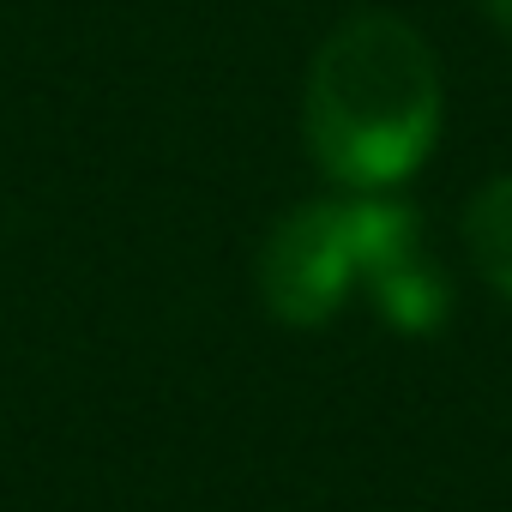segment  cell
Instances as JSON below:
<instances>
[{
    "label": "cell",
    "instance_id": "3",
    "mask_svg": "<svg viewBox=\"0 0 512 512\" xmlns=\"http://www.w3.org/2000/svg\"><path fill=\"white\" fill-rule=\"evenodd\" d=\"M464 247H470L476 272L512 302V175L488 181L470 199V211H464Z\"/></svg>",
    "mask_w": 512,
    "mask_h": 512
},
{
    "label": "cell",
    "instance_id": "2",
    "mask_svg": "<svg viewBox=\"0 0 512 512\" xmlns=\"http://www.w3.org/2000/svg\"><path fill=\"white\" fill-rule=\"evenodd\" d=\"M314 163L350 193H386L422 169L440 139V61L392 13L338 25L302 97Z\"/></svg>",
    "mask_w": 512,
    "mask_h": 512
},
{
    "label": "cell",
    "instance_id": "4",
    "mask_svg": "<svg viewBox=\"0 0 512 512\" xmlns=\"http://www.w3.org/2000/svg\"><path fill=\"white\" fill-rule=\"evenodd\" d=\"M482 13L494 19V31H500V37H512V0H482Z\"/></svg>",
    "mask_w": 512,
    "mask_h": 512
},
{
    "label": "cell",
    "instance_id": "1",
    "mask_svg": "<svg viewBox=\"0 0 512 512\" xmlns=\"http://www.w3.org/2000/svg\"><path fill=\"white\" fill-rule=\"evenodd\" d=\"M368 296L392 332H440L452 290L422 247V223L410 205L356 193L320 199L290 217L260 247V296L284 326H326L350 296Z\"/></svg>",
    "mask_w": 512,
    "mask_h": 512
}]
</instances>
